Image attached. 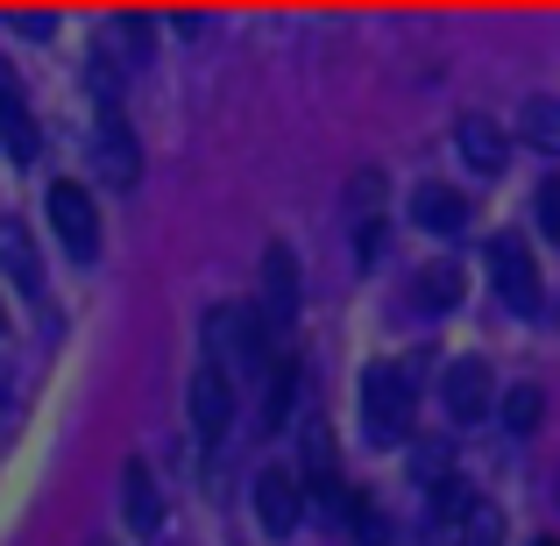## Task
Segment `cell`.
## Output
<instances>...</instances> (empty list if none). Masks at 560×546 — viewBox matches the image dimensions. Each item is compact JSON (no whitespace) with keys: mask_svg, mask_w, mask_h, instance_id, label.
I'll list each match as a JSON object with an SVG mask.
<instances>
[{"mask_svg":"<svg viewBox=\"0 0 560 546\" xmlns=\"http://www.w3.org/2000/svg\"><path fill=\"white\" fill-rule=\"evenodd\" d=\"M277 327L262 320V305L248 299V305H228V313H213L206 320V356L213 362H228L234 376H270L277 369Z\"/></svg>","mask_w":560,"mask_h":546,"instance_id":"1","label":"cell"},{"mask_svg":"<svg viewBox=\"0 0 560 546\" xmlns=\"http://www.w3.org/2000/svg\"><path fill=\"white\" fill-rule=\"evenodd\" d=\"M362 426H370V440H383V448H397L411 433V369L405 362L362 369Z\"/></svg>","mask_w":560,"mask_h":546,"instance_id":"2","label":"cell"},{"mask_svg":"<svg viewBox=\"0 0 560 546\" xmlns=\"http://www.w3.org/2000/svg\"><path fill=\"white\" fill-rule=\"evenodd\" d=\"M305 504H313V483H305V468H291V462H270L256 476V525L270 539H291L305 525Z\"/></svg>","mask_w":560,"mask_h":546,"instance_id":"3","label":"cell"},{"mask_svg":"<svg viewBox=\"0 0 560 546\" xmlns=\"http://www.w3.org/2000/svg\"><path fill=\"white\" fill-rule=\"evenodd\" d=\"M43 213H50V228H57V242H65L71 263H93L100 256V206H93V191H85V185L57 178L50 199H43Z\"/></svg>","mask_w":560,"mask_h":546,"instance_id":"4","label":"cell"},{"mask_svg":"<svg viewBox=\"0 0 560 546\" xmlns=\"http://www.w3.org/2000/svg\"><path fill=\"white\" fill-rule=\"evenodd\" d=\"M185 405H191V426H199V440H206V448H213V440H228V426H234V369L206 356L199 369H191Z\"/></svg>","mask_w":560,"mask_h":546,"instance_id":"5","label":"cell"},{"mask_svg":"<svg viewBox=\"0 0 560 546\" xmlns=\"http://www.w3.org/2000/svg\"><path fill=\"white\" fill-rule=\"evenodd\" d=\"M490 284H497V299H504L511 313H539V263H533V248H525L518 234H497L490 242Z\"/></svg>","mask_w":560,"mask_h":546,"instance_id":"6","label":"cell"},{"mask_svg":"<svg viewBox=\"0 0 560 546\" xmlns=\"http://www.w3.org/2000/svg\"><path fill=\"white\" fill-rule=\"evenodd\" d=\"M256 305L262 320H270L277 334H291V320H299V256H291L284 242L262 248V270H256Z\"/></svg>","mask_w":560,"mask_h":546,"instance_id":"7","label":"cell"},{"mask_svg":"<svg viewBox=\"0 0 560 546\" xmlns=\"http://www.w3.org/2000/svg\"><path fill=\"white\" fill-rule=\"evenodd\" d=\"M440 405H447V419L454 426H476V419H490L497 411V383H490V362L482 356H462L440 376Z\"/></svg>","mask_w":560,"mask_h":546,"instance_id":"8","label":"cell"},{"mask_svg":"<svg viewBox=\"0 0 560 546\" xmlns=\"http://www.w3.org/2000/svg\"><path fill=\"white\" fill-rule=\"evenodd\" d=\"M454 150H462V164L476 171V178H497V171L511 164V136L490 114H462V121H454Z\"/></svg>","mask_w":560,"mask_h":546,"instance_id":"9","label":"cell"},{"mask_svg":"<svg viewBox=\"0 0 560 546\" xmlns=\"http://www.w3.org/2000/svg\"><path fill=\"white\" fill-rule=\"evenodd\" d=\"M121 519L136 539H156L164 533V490H156L150 462H121Z\"/></svg>","mask_w":560,"mask_h":546,"instance_id":"10","label":"cell"},{"mask_svg":"<svg viewBox=\"0 0 560 546\" xmlns=\"http://www.w3.org/2000/svg\"><path fill=\"white\" fill-rule=\"evenodd\" d=\"M299 468H305V483L327 497V511L348 504V490H341V454H334V426L327 419H305V462Z\"/></svg>","mask_w":560,"mask_h":546,"instance_id":"11","label":"cell"},{"mask_svg":"<svg viewBox=\"0 0 560 546\" xmlns=\"http://www.w3.org/2000/svg\"><path fill=\"white\" fill-rule=\"evenodd\" d=\"M411 220H419L425 234H462L468 228L462 185H419V191H411Z\"/></svg>","mask_w":560,"mask_h":546,"instance_id":"12","label":"cell"},{"mask_svg":"<svg viewBox=\"0 0 560 546\" xmlns=\"http://www.w3.org/2000/svg\"><path fill=\"white\" fill-rule=\"evenodd\" d=\"M0 270L14 277L22 299H43V256L28 242V228H14V220H0Z\"/></svg>","mask_w":560,"mask_h":546,"instance_id":"13","label":"cell"},{"mask_svg":"<svg viewBox=\"0 0 560 546\" xmlns=\"http://www.w3.org/2000/svg\"><path fill=\"white\" fill-rule=\"evenodd\" d=\"M0 142H8V156H14V164H28V156L43 150L36 114L22 107V93H14V79H8V71H0Z\"/></svg>","mask_w":560,"mask_h":546,"instance_id":"14","label":"cell"},{"mask_svg":"<svg viewBox=\"0 0 560 546\" xmlns=\"http://www.w3.org/2000/svg\"><path fill=\"white\" fill-rule=\"evenodd\" d=\"M462 291H468V277H462V263H425L419 277H411V299L425 305V313H454V305H462Z\"/></svg>","mask_w":560,"mask_h":546,"instance_id":"15","label":"cell"},{"mask_svg":"<svg viewBox=\"0 0 560 546\" xmlns=\"http://www.w3.org/2000/svg\"><path fill=\"white\" fill-rule=\"evenodd\" d=\"M291 405H299V362H277L270 376H262V433H277V426L291 419Z\"/></svg>","mask_w":560,"mask_h":546,"instance_id":"16","label":"cell"},{"mask_svg":"<svg viewBox=\"0 0 560 546\" xmlns=\"http://www.w3.org/2000/svg\"><path fill=\"white\" fill-rule=\"evenodd\" d=\"M100 171H107V178H121V185H136V171H142V156H136V136H128L121 121H100Z\"/></svg>","mask_w":560,"mask_h":546,"instance_id":"17","label":"cell"},{"mask_svg":"<svg viewBox=\"0 0 560 546\" xmlns=\"http://www.w3.org/2000/svg\"><path fill=\"white\" fill-rule=\"evenodd\" d=\"M497 419H504L511 433H539V419H547V391H539V383H511V391L497 397Z\"/></svg>","mask_w":560,"mask_h":546,"instance_id":"18","label":"cell"},{"mask_svg":"<svg viewBox=\"0 0 560 546\" xmlns=\"http://www.w3.org/2000/svg\"><path fill=\"white\" fill-rule=\"evenodd\" d=\"M518 136L533 142V150H547V156H560V100H525L518 107Z\"/></svg>","mask_w":560,"mask_h":546,"instance_id":"19","label":"cell"},{"mask_svg":"<svg viewBox=\"0 0 560 546\" xmlns=\"http://www.w3.org/2000/svg\"><path fill=\"white\" fill-rule=\"evenodd\" d=\"M447 546H504V511H497V504H476V511H468V525Z\"/></svg>","mask_w":560,"mask_h":546,"instance_id":"20","label":"cell"},{"mask_svg":"<svg viewBox=\"0 0 560 546\" xmlns=\"http://www.w3.org/2000/svg\"><path fill=\"white\" fill-rule=\"evenodd\" d=\"M533 213H539V234H547V242H560V178L539 185V206H533Z\"/></svg>","mask_w":560,"mask_h":546,"instance_id":"21","label":"cell"},{"mask_svg":"<svg viewBox=\"0 0 560 546\" xmlns=\"http://www.w3.org/2000/svg\"><path fill=\"white\" fill-rule=\"evenodd\" d=\"M553 504H560V483H553Z\"/></svg>","mask_w":560,"mask_h":546,"instance_id":"22","label":"cell"},{"mask_svg":"<svg viewBox=\"0 0 560 546\" xmlns=\"http://www.w3.org/2000/svg\"><path fill=\"white\" fill-rule=\"evenodd\" d=\"M93 546H114V539H93Z\"/></svg>","mask_w":560,"mask_h":546,"instance_id":"23","label":"cell"}]
</instances>
